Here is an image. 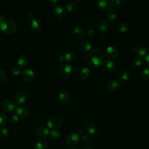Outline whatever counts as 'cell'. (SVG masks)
I'll return each instance as SVG.
<instances>
[{
  "label": "cell",
  "mask_w": 149,
  "mask_h": 149,
  "mask_svg": "<svg viewBox=\"0 0 149 149\" xmlns=\"http://www.w3.org/2000/svg\"><path fill=\"white\" fill-rule=\"evenodd\" d=\"M105 53L100 49L91 51L87 55L86 61L89 66L93 68H98L105 62Z\"/></svg>",
  "instance_id": "obj_1"
},
{
  "label": "cell",
  "mask_w": 149,
  "mask_h": 149,
  "mask_svg": "<svg viewBox=\"0 0 149 149\" xmlns=\"http://www.w3.org/2000/svg\"><path fill=\"white\" fill-rule=\"evenodd\" d=\"M0 29L5 34H10L16 31L17 26L13 21L5 19L0 23Z\"/></svg>",
  "instance_id": "obj_2"
},
{
  "label": "cell",
  "mask_w": 149,
  "mask_h": 149,
  "mask_svg": "<svg viewBox=\"0 0 149 149\" xmlns=\"http://www.w3.org/2000/svg\"><path fill=\"white\" fill-rule=\"evenodd\" d=\"M47 125L51 129H56L60 127L63 124L62 118L58 115L50 116L47 121Z\"/></svg>",
  "instance_id": "obj_3"
},
{
  "label": "cell",
  "mask_w": 149,
  "mask_h": 149,
  "mask_svg": "<svg viewBox=\"0 0 149 149\" xmlns=\"http://www.w3.org/2000/svg\"><path fill=\"white\" fill-rule=\"evenodd\" d=\"M73 69L72 66L68 63L62 64L59 69V74L62 78L66 79L69 77L72 74Z\"/></svg>",
  "instance_id": "obj_4"
},
{
  "label": "cell",
  "mask_w": 149,
  "mask_h": 149,
  "mask_svg": "<svg viewBox=\"0 0 149 149\" xmlns=\"http://www.w3.org/2000/svg\"><path fill=\"white\" fill-rule=\"evenodd\" d=\"M1 107L5 112L7 113H12L15 111L17 106L11 100L6 98L2 100Z\"/></svg>",
  "instance_id": "obj_5"
},
{
  "label": "cell",
  "mask_w": 149,
  "mask_h": 149,
  "mask_svg": "<svg viewBox=\"0 0 149 149\" xmlns=\"http://www.w3.org/2000/svg\"><path fill=\"white\" fill-rule=\"evenodd\" d=\"M122 87V82L117 80H112L108 81L106 84V89L109 92H115Z\"/></svg>",
  "instance_id": "obj_6"
},
{
  "label": "cell",
  "mask_w": 149,
  "mask_h": 149,
  "mask_svg": "<svg viewBox=\"0 0 149 149\" xmlns=\"http://www.w3.org/2000/svg\"><path fill=\"white\" fill-rule=\"evenodd\" d=\"M80 138L77 133H72L69 134L66 137V142L69 146H74L79 143Z\"/></svg>",
  "instance_id": "obj_7"
},
{
  "label": "cell",
  "mask_w": 149,
  "mask_h": 149,
  "mask_svg": "<svg viewBox=\"0 0 149 149\" xmlns=\"http://www.w3.org/2000/svg\"><path fill=\"white\" fill-rule=\"evenodd\" d=\"M49 130L44 126H38L35 129L36 134L40 137H46L49 136Z\"/></svg>",
  "instance_id": "obj_8"
},
{
  "label": "cell",
  "mask_w": 149,
  "mask_h": 149,
  "mask_svg": "<svg viewBox=\"0 0 149 149\" xmlns=\"http://www.w3.org/2000/svg\"><path fill=\"white\" fill-rule=\"evenodd\" d=\"M118 55V49L113 46H109L107 47L105 52V55L109 59H113L117 57Z\"/></svg>",
  "instance_id": "obj_9"
},
{
  "label": "cell",
  "mask_w": 149,
  "mask_h": 149,
  "mask_svg": "<svg viewBox=\"0 0 149 149\" xmlns=\"http://www.w3.org/2000/svg\"><path fill=\"white\" fill-rule=\"evenodd\" d=\"M23 79L27 81L31 82L33 81L36 77V74L34 71L31 69H26L22 72Z\"/></svg>",
  "instance_id": "obj_10"
},
{
  "label": "cell",
  "mask_w": 149,
  "mask_h": 149,
  "mask_svg": "<svg viewBox=\"0 0 149 149\" xmlns=\"http://www.w3.org/2000/svg\"><path fill=\"white\" fill-rule=\"evenodd\" d=\"M66 15V9L62 5H57L54 8V15L58 19H63Z\"/></svg>",
  "instance_id": "obj_11"
},
{
  "label": "cell",
  "mask_w": 149,
  "mask_h": 149,
  "mask_svg": "<svg viewBox=\"0 0 149 149\" xmlns=\"http://www.w3.org/2000/svg\"><path fill=\"white\" fill-rule=\"evenodd\" d=\"M16 114L19 117L22 118H27L30 115V111L29 109L25 107L22 106H17L16 108L15 109Z\"/></svg>",
  "instance_id": "obj_12"
},
{
  "label": "cell",
  "mask_w": 149,
  "mask_h": 149,
  "mask_svg": "<svg viewBox=\"0 0 149 149\" xmlns=\"http://www.w3.org/2000/svg\"><path fill=\"white\" fill-rule=\"evenodd\" d=\"M59 100L63 104H68L69 102L71 99V95L70 93L66 90L61 91L58 95Z\"/></svg>",
  "instance_id": "obj_13"
},
{
  "label": "cell",
  "mask_w": 149,
  "mask_h": 149,
  "mask_svg": "<svg viewBox=\"0 0 149 149\" xmlns=\"http://www.w3.org/2000/svg\"><path fill=\"white\" fill-rule=\"evenodd\" d=\"M72 36L75 39L81 40L85 36V31L81 27H76L73 30Z\"/></svg>",
  "instance_id": "obj_14"
},
{
  "label": "cell",
  "mask_w": 149,
  "mask_h": 149,
  "mask_svg": "<svg viewBox=\"0 0 149 149\" xmlns=\"http://www.w3.org/2000/svg\"><path fill=\"white\" fill-rule=\"evenodd\" d=\"M148 51V50L147 48H146L145 46H144L143 45H141V44L137 45L134 48L135 53L137 55H139L140 57L145 56L147 54Z\"/></svg>",
  "instance_id": "obj_15"
},
{
  "label": "cell",
  "mask_w": 149,
  "mask_h": 149,
  "mask_svg": "<svg viewBox=\"0 0 149 149\" xmlns=\"http://www.w3.org/2000/svg\"><path fill=\"white\" fill-rule=\"evenodd\" d=\"M84 129L85 131L90 134H94L98 131V128L97 126L92 123H87L84 125Z\"/></svg>",
  "instance_id": "obj_16"
},
{
  "label": "cell",
  "mask_w": 149,
  "mask_h": 149,
  "mask_svg": "<svg viewBox=\"0 0 149 149\" xmlns=\"http://www.w3.org/2000/svg\"><path fill=\"white\" fill-rule=\"evenodd\" d=\"M42 27V24L39 19H34L31 22V29L34 32H38Z\"/></svg>",
  "instance_id": "obj_17"
},
{
  "label": "cell",
  "mask_w": 149,
  "mask_h": 149,
  "mask_svg": "<svg viewBox=\"0 0 149 149\" xmlns=\"http://www.w3.org/2000/svg\"><path fill=\"white\" fill-rule=\"evenodd\" d=\"M111 7L109 2L107 0H98L96 3V8L100 10L107 9Z\"/></svg>",
  "instance_id": "obj_18"
},
{
  "label": "cell",
  "mask_w": 149,
  "mask_h": 149,
  "mask_svg": "<svg viewBox=\"0 0 149 149\" xmlns=\"http://www.w3.org/2000/svg\"><path fill=\"white\" fill-rule=\"evenodd\" d=\"M26 100V95L23 92L17 93L15 97V102L18 105H22L25 102Z\"/></svg>",
  "instance_id": "obj_19"
},
{
  "label": "cell",
  "mask_w": 149,
  "mask_h": 149,
  "mask_svg": "<svg viewBox=\"0 0 149 149\" xmlns=\"http://www.w3.org/2000/svg\"><path fill=\"white\" fill-rule=\"evenodd\" d=\"M91 74V70L89 68L84 66L83 68H81L79 72V76L80 77L81 79L85 80L87 79Z\"/></svg>",
  "instance_id": "obj_20"
},
{
  "label": "cell",
  "mask_w": 149,
  "mask_h": 149,
  "mask_svg": "<svg viewBox=\"0 0 149 149\" xmlns=\"http://www.w3.org/2000/svg\"><path fill=\"white\" fill-rule=\"evenodd\" d=\"M104 69L107 72H112L115 69V64L111 60H107L104 63Z\"/></svg>",
  "instance_id": "obj_21"
},
{
  "label": "cell",
  "mask_w": 149,
  "mask_h": 149,
  "mask_svg": "<svg viewBox=\"0 0 149 149\" xmlns=\"http://www.w3.org/2000/svg\"><path fill=\"white\" fill-rule=\"evenodd\" d=\"M80 48L83 52H87L91 48V44L88 40H84L80 42Z\"/></svg>",
  "instance_id": "obj_22"
},
{
  "label": "cell",
  "mask_w": 149,
  "mask_h": 149,
  "mask_svg": "<svg viewBox=\"0 0 149 149\" xmlns=\"http://www.w3.org/2000/svg\"><path fill=\"white\" fill-rule=\"evenodd\" d=\"M66 9L69 12L76 13V12H77L79 10V6L76 2H69L66 5Z\"/></svg>",
  "instance_id": "obj_23"
},
{
  "label": "cell",
  "mask_w": 149,
  "mask_h": 149,
  "mask_svg": "<svg viewBox=\"0 0 149 149\" xmlns=\"http://www.w3.org/2000/svg\"><path fill=\"white\" fill-rule=\"evenodd\" d=\"M109 27V23L105 20H101L97 26V29L100 32L105 31Z\"/></svg>",
  "instance_id": "obj_24"
},
{
  "label": "cell",
  "mask_w": 149,
  "mask_h": 149,
  "mask_svg": "<svg viewBox=\"0 0 149 149\" xmlns=\"http://www.w3.org/2000/svg\"><path fill=\"white\" fill-rule=\"evenodd\" d=\"M48 146V142L45 139H38L34 144L35 149H46Z\"/></svg>",
  "instance_id": "obj_25"
},
{
  "label": "cell",
  "mask_w": 149,
  "mask_h": 149,
  "mask_svg": "<svg viewBox=\"0 0 149 149\" xmlns=\"http://www.w3.org/2000/svg\"><path fill=\"white\" fill-rule=\"evenodd\" d=\"M107 18L109 21L115 20L118 16V12L115 9H109L106 14Z\"/></svg>",
  "instance_id": "obj_26"
},
{
  "label": "cell",
  "mask_w": 149,
  "mask_h": 149,
  "mask_svg": "<svg viewBox=\"0 0 149 149\" xmlns=\"http://www.w3.org/2000/svg\"><path fill=\"white\" fill-rule=\"evenodd\" d=\"M17 63H18L19 65L20 66V67L26 68L29 65V63L28 57L24 55L20 56L19 58H18Z\"/></svg>",
  "instance_id": "obj_27"
},
{
  "label": "cell",
  "mask_w": 149,
  "mask_h": 149,
  "mask_svg": "<svg viewBox=\"0 0 149 149\" xmlns=\"http://www.w3.org/2000/svg\"><path fill=\"white\" fill-rule=\"evenodd\" d=\"M76 59V55L74 52H68L65 56V60L67 63H72L75 61Z\"/></svg>",
  "instance_id": "obj_28"
},
{
  "label": "cell",
  "mask_w": 149,
  "mask_h": 149,
  "mask_svg": "<svg viewBox=\"0 0 149 149\" xmlns=\"http://www.w3.org/2000/svg\"><path fill=\"white\" fill-rule=\"evenodd\" d=\"M118 30L121 33H125L129 30V25L125 22H121L118 24Z\"/></svg>",
  "instance_id": "obj_29"
},
{
  "label": "cell",
  "mask_w": 149,
  "mask_h": 149,
  "mask_svg": "<svg viewBox=\"0 0 149 149\" xmlns=\"http://www.w3.org/2000/svg\"><path fill=\"white\" fill-rule=\"evenodd\" d=\"M61 135V132L58 129H51L49 131V136L50 138L52 139H56L59 138Z\"/></svg>",
  "instance_id": "obj_30"
},
{
  "label": "cell",
  "mask_w": 149,
  "mask_h": 149,
  "mask_svg": "<svg viewBox=\"0 0 149 149\" xmlns=\"http://www.w3.org/2000/svg\"><path fill=\"white\" fill-rule=\"evenodd\" d=\"M144 63V59L140 56H137L133 60V65L136 68L140 67Z\"/></svg>",
  "instance_id": "obj_31"
},
{
  "label": "cell",
  "mask_w": 149,
  "mask_h": 149,
  "mask_svg": "<svg viewBox=\"0 0 149 149\" xmlns=\"http://www.w3.org/2000/svg\"><path fill=\"white\" fill-rule=\"evenodd\" d=\"M9 135V130L7 127L3 126L2 127V129L0 130V137L3 140H6L7 138H8Z\"/></svg>",
  "instance_id": "obj_32"
},
{
  "label": "cell",
  "mask_w": 149,
  "mask_h": 149,
  "mask_svg": "<svg viewBox=\"0 0 149 149\" xmlns=\"http://www.w3.org/2000/svg\"><path fill=\"white\" fill-rule=\"evenodd\" d=\"M6 116L3 112H0V127H3L6 123Z\"/></svg>",
  "instance_id": "obj_33"
},
{
  "label": "cell",
  "mask_w": 149,
  "mask_h": 149,
  "mask_svg": "<svg viewBox=\"0 0 149 149\" xmlns=\"http://www.w3.org/2000/svg\"><path fill=\"white\" fill-rule=\"evenodd\" d=\"M141 77L145 80H149V69H144L141 73Z\"/></svg>",
  "instance_id": "obj_34"
},
{
  "label": "cell",
  "mask_w": 149,
  "mask_h": 149,
  "mask_svg": "<svg viewBox=\"0 0 149 149\" xmlns=\"http://www.w3.org/2000/svg\"><path fill=\"white\" fill-rule=\"evenodd\" d=\"M109 3L110 6L113 8H119L122 5L120 0H111Z\"/></svg>",
  "instance_id": "obj_35"
},
{
  "label": "cell",
  "mask_w": 149,
  "mask_h": 149,
  "mask_svg": "<svg viewBox=\"0 0 149 149\" xmlns=\"http://www.w3.org/2000/svg\"><path fill=\"white\" fill-rule=\"evenodd\" d=\"M130 73L129 72L127 71H123L122 72V73L120 74V79L123 81H126L127 80H129V79L130 78Z\"/></svg>",
  "instance_id": "obj_36"
},
{
  "label": "cell",
  "mask_w": 149,
  "mask_h": 149,
  "mask_svg": "<svg viewBox=\"0 0 149 149\" xmlns=\"http://www.w3.org/2000/svg\"><path fill=\"white\" fill-rule=\"evenodd\" d=\"M81 140H82L84 142L89 144V143H90L92 141L93 138H92V137H91L90 135H89V134H85V135H83V136L81 137Z\"/></svg>",
  "instance_id": "obj_37"
},
{
  "label": "cell",
  "mask_w": 149,
  "mask_h": 149,
  "mask_svg": "<svg viewBox=\"0 0 149 149\" xmlns=\"http://www.w3.org/2000/svg\"><path fill=\"white\" fill-rule=\"evenodd\" d=\"M12 73L15 75H19L22 73L20 68H19L18 66L13 67L12 69Z\"/></svg>",
  "instance_id": "obj_38"
},
{
  "label": "cell",
  "mask_w": 149,
  "mask_h": 149,
  "mask_svg": "<svg viewBox=\"0 0 149 149\" xmlns=\"http://www.w3.org/2000/svg\"><path fill=\"white\" fill-rule=\"evenodd\" d=\"M56 59L61 63H62L65 61V56L62 53H59L56 55Z\"/></svg>",
  "instance_id": "obj_39"
},
{
  "label": "cell",
  "mask_w": 149,
  "mask_h": 149,
  "mask_svg": "<svg viewBox=\"0 0 149 149\" xmlns=\"http://www.w3.org/2000/svg\"><path fill=\"white\" fill-rule=\"evenodd\" d=\"M95 31L93 29H89L87 32V36L90 38H93L95 36Z\"/></svg>",
  "instance_id": "obj_40"
},
{
  "label": "cell",
  "mask_w": 149,
  "mask_h": 149,
  "mask_svg": "<svg viewBox=\"0 0 149 149\" xmlns=\"http://www.w3.org/2000/svg\"><path fill=\"white\" fill-rule=\"evenodd\" d=\"M19 117L16 114L13 115L10 118V121L12 123H16L19 122Z\"/></svg>",
  "instance_id": "obj_41"
},
{
  "label": "cell",
  "mask_w": 149,
  "mask_h": 149,
  "mask_svg": "<svg viewBox=\"0 0 149 149\" xmlns=\"http://www.w3.org/2000/svg\"><path fill=\"white\" fill-rule=\"evenodd\" d=\"M6 77V73L2 70H0V82L3 81L5 80Z\"/></svg>",
  "instance_id": "obj_42"
},
{
  "label": "cell",
  "mask_w": 149,
  "mask_h": 149,
  "mask_svg": "<svg viewBox=\"0 0 149 149\" xmlns=\"http://www.w3.org/2000/svg\"><path fill=\"white\" fill-rule=\"evenodd\" d=\"M48 2L51 5L54 6V8L57 6L58 0H48Z\"/></svg>",
  "instance_id": "obj_43"
},
{
  "label": "cell",
  "mask_w": 149,
  "mask_h": 149,
  "mask_svg": "<svg viewBox=\"0 0 149 149\" xmlns=\"http://www.w3.org/2000/svg\"><path fill=\"white\" fill-rule=\"evenodd\" d=\"M26 17H27V19L28 20H33V19H34V15L32 13H31V12H29L28 13H27Z\"/></svg>",
  "instance_id": "obj_44"
},
{
  "label": "cell",
  "mask_w": 149,
  "mask_h": 149,
  "mask_svg": "<svg viewBox=\"0 0 149 149\" xmlns=\"http://www.w3.org/2000/svg\"><path fill=\"white\" fill-rule=\"evenodd\" d=\"M145 62L147 64V65L149 67V54H148L145 58Z\"/></svg>",
  "instance_id": "obj_45"
},
{
  "label": "cell",
  "mask_w": 149,
  "mask_h": 149,
  "mask_svg": "<svg viewBox=\"0 0 149 149\" xmlns=\"http://www.w3.org/2000/svg\"><path fill=\"white\" fill-rule=\"evenodd\" d=\"M81 149H93L92 147L90 145H88V144H86L84 146H83Z\"/></svg>",
  "instance_id": "obj_46"
},
{
  "label": "cell",
  "mask_w": 149,
  "mask_h": 149,
  "mask_svg": "<svg viewBox=\"0 0 149 149\" xmlns=\"http://www.w3.org/2000/svg\"><path fill=\"white\" fill-rule=\"evenodd\" d=\"M5 20V19L4 18V17L3 16H2V15H0V23L1 22H2L3 20Z\"/></svg>",
  "instance_id": "obj_47"
},
{
  "label": "cell",
  "mask_w": 149,
  "mask_h": 149,
  "mask_svg": "<svg viewBox=\"0 0 149 149\" xmlns=\"http://www.w3.org/2000/svg\"><path fill=\"white\" fill-rule=\"evenodd\" d=\"M71 149H77V148H71Z\"/></svg>",
  "instance_id": "obj_48"
},
{
  "label": "cell",
  "mask_w": 149,
  "mask_h": 149,
  "mask_svg": "<svg viewBox=\"0 0 149 149\" xmlns=\"http://www.w3.org/2000/svg\"><path fill=\"white\" fill-rule=\"evenodd\" d=\"M76 1H81L82 0H76Z\"/></svg>",
  "instance_id": "obj_49"
},
{
  "label": "cell",
  "mask_w": 149,
  "mask_h": 149,
  "mask_svg": "<svg viewBox=\"0 0 149 149\" xmlns=\"http://www.w3.org/2000/svg\"><path fill=\"white\" fill-rule=\"evenodd\" d=\"M22 149H25V148H22Z\"/></svg>",
  "instance_id": "obj_50"
}]
</instances>
